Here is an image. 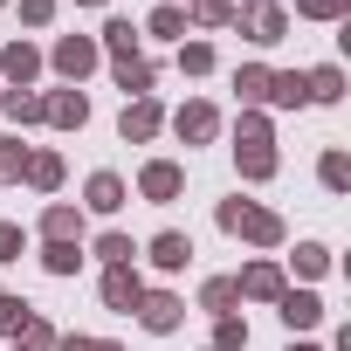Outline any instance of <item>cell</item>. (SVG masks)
<instances>
[{
	"instance_id": "2",
	"label": "cell",
	"mask_w": 351,
	"mask_h": 351,
	"mask_svg": "<svg viewBox=\"0 0 351 351\" xmlns=\"http://www.w3.org/2000/svg\"><path fill=\"white\" fill-rule=\"evenodd\" d=\"M172 124H180V138H193V145L221 131V117H214V104H186V110H180V117H172Z\"/></svg>"
},
{
	"instance_id": "24",
	"label": "cell",
	"mask_w": 351,
	"mask_h": 351,
	"mask_svg": "<svg viewBox=\"0 0 351 351\" xmlns=\"http://www.w3.org/2000/svg\"><path fill=\"white\" fill-rule=\"evenodd\" d=\"M324 186H330V193H344V186H351V165H344V152H330V158H324Z\"/></svg>"
},
{
	"instance_id": "40",
	"label": "cell",
	"mask_w": 351,
	"mask_h": 351,
	"mask_svg": "<svg viewBox=\"0 0 351 351\" xmlns=\"http://www.w3.org/2000/svg\"><path fill=\"white\" fill-rule=\"evenodd\" d=\"M289 351H310V344H289Z\"/></svg>"
},
{
	"instance_id": "32",
	"label": "cell",
	"mask_w": 351,
	"mask_h": 351,
	"mask_svg": "<svg viewBox=\"0 0 351 351\" xmlns=\"http://www.w3.org/2000/svg\"><path fill=\"white\" fill-rule=\"evenodd\" d=\"M234 14H241L234 0H200V21H214V28H221V21H234Z\"/></svg>"
},
{
	"instance_id": "31",
	"label": "cell",
	"mask_w": 351,
	"mask_h": 351,
	"mask_svg": "<svg viewBox=\"0 0 351 351\" xmlns=\"http://www.w3.org/2000/svg\"><path fill=\"white\" fill-rule=\"evenodd\" d=\"M14 172H28V152L21 145H0V180H14Z\"/></svg>"
},
{
	"instance_id": "16",
	"label": "cell",
	"mask_w": 351,
	"mask_h": 351,
	"mask_svg": "<svg viewBox=\"0 0 351 351\" xmlns=\"http://www.w3.org/2000/svg\"><path fill=\"white\" fill-rule=\"evenodd\" d=\"M0 69H8L14 83H28V76H35V49H28V42H14L8 56H0Z\"/></svg>"
},
{
	"instance_id": "30",
	"label": "cell",
	"mask_w": 351,
	"mask_h": 351,
	"mask_svg": "<svg viewBox=\"0 0 351 351\" xmlns=\"http://www.w3.org/2000/svg\"><path fill=\"white\" fill-rule=\"evenodd\" d=\"M241 344H248V330H241L234 317H221V337H214V351H241Z\"/></svg>"
},
{
	"instance_id": "12",
	"label": "cell",
	"mask_w": 351,
	"mask_h": 351,
	"mask_svg": "<svg viewBox=\"0 0 351 351\" xmlns=\"http://www.w3.org/2000/svg\"><path fill=\"white\" fill-rule=\"evenodd\" d=\"M234 158H241L248 180H269V172H276V152H269V145H234Z\"/></svg>"
},
{
	"instance_id": "35",
	"label": "cell",
	"mask_w": 351,
	"mask_h": 351,
	"mask_svg": "<svg viewBox=\"0 0 351 351\" xmlns=\"http://www.w3.org/2000/svg\"><path fill=\"white\" fill-rule=\"evenodd\" d=\"M303 14H317V21H330V14H344V0H296Z\"/></svg>"
},
{
	"instance_id": "20",
	"label": "cell",
	"mask_w": 351,
	"mask_h": 351,
	"mask_svg": "<svg viewBox=\"0 0 351 351\" xmlns=\"http://www.w3.org/2000/svg\"><path fill=\"white\" fill-rule=\"evenodd\" d=\"M180 69H186V76H207V69H214V49H207V42L180 49Z\"/></svg>"
},
{
	"instance_id": "6",
	"label": "cell",
	"mask_w": 351,
	"mask_h": 351,
	"mask_svg": "<svg viewBox=\"0 0 351 351\" xmlns=\"http://www.w3.org/2000/svg\"><path fill=\"white\" fill-rule=\"evenodd\" d=\"M138 296H145V289H138V276H131V269H110V276H104V303L138 310Z\"/></svg>"
},
{
	"instance_id": "26",
	"label": "cell",
	"mask_w": 351,
	"mask_h": 351,
	"mask_svg": "<svg viewBox=\"0 0 351 351\" xmlns=\"http://www.w3.org/2000/svg\"><path fill=\"white\" fill-rule=\"evenodd\" d=\"M117 83H124V90H152V69L131 56V62H117Z\"/></svg>"
},
{
	"instance_id": "41",
	"label": "cell",
	"mask_w": 351,
	"mask_h": 351,
	"mask_svg": "<svg viewBox=\"0 0 351 351\" xmlns=\"http://www.w3.org/2000/svg\"><path fill=\"white\" fill-rule=\"evenodd\" d=\"M14 351H28V344H14Z\"/></svg>"
},
{
	"instance_id": "19",
	"label": "cell",
	"mask_w": 351,
	"mask_h": 351,
	"mask_svg": "<svg viewBox=\"0 0 351 351\" xmlns=\"http://www.w3.org/2000/svg\"><path fill=\"white\" fill-rule=\"evenodd\" d=\"M28 180H35V186H56V180H62V158H56V152L28 158Z\"/></svg>"
},
{
	"instance_id": "4",
	"label": "cell",
	"mask_w": 351,
	"mask_h": 351,
	"mask_svg": "<svg viewBox=\"0 0 351 351\" xmlns=\"http://www.w3.org/2000/svg\"><path fill=\"white\" fill-rule=\"evenodd\" d=\"M317 317H324V303H317L310 289H289V296H282V324H289V330H310Z\"/></svg>"
},
{
	"instance_id": "38",
	"label": "cell",
	"mask_w": 351,
	"mask_h": 351,
	"mask_svg": "<svg viewBox=\"0 0 351 351\" xmlns=\"http://www.w3.org/2000/svg\"><path fill=\"white\" fill-rule=\"evenodd\" d=\"M21 255V228H0V262H14Z\"/></svg>"
},
{
	"instance_id": "28",
	"label": "cell",
	"mask_w": 351,
	"mask_h": 351,
	"mask_svg": "<svg viewBox=\"0 0 351 351\" xmlns=\"http://www.w3.org/2000/svg\"><path fill=\"white\" fill-rule=\"evenodd\" d=\"M8 117H21V124H28V117H42V97H28V90H8Z\"/></svg>"
},
{
	"instance_id": "1",
	"label": "cell",
	"mask_w": 351,
	"mask_h": 351,
	"mask_svg": "<svg viewBox=\"0 0 351 351\" xmlns=\"http://www.w3.org/2000/svg\"><path fill=\"white\" fill-rule=\"evenodd\" d=\"M221 228H228V234H248V241H262V248L282 241V221H276L269 207H248V200H228V207H221Z\"/></svg>"
},
{
	"instance_id": "39",
	"label": "cell",
	"mask_w": 351,
	"mask_h": 351,
	"mask_svg": "<svg viewBox=\"0 0 351 351\" xmlns=\"http://www.w3.org/2000/svg\"><path fill=\"white\" fill-rule=\"evenodd\" d=\"M62 351H117V344H97V337H62Z\"/></svg>"
},
{
	"instance_id": "23",
	"label": "cell",
	"mask_w": 351,
	"mask_h": 351,
	"mask_svg": "<svg viewBox=\"0 0 351 351\" xmlns=\"http://www.w3.org/2000/svg\"><path fill=\"white\" fill-rule=\"evenodd\" d=\"M21 324H28V303H14V296H0V330H8V337H21Z\"/></svg>"
},
{
	"instance_id": "34",
	"label": "cell",
	"mask_w": 351,
	"mask_h": 351,
	"mask_svg": "<svg viewBox=\"0 0 351 351\" xmlns=\"http://www.w3.org/2000/svg\"><path fill=\"white\" fill-rule=\"evenodd\" d=\"M296 269H303V276H324L330 255H324V248H296Z\"/></svg>"
},
{
	"instance_id": "36",
	"label": "cell",
	"mask_w": 351,
	"mask_h": 351,
	"mask_svg": "<svg viewBox=\"0 0 351 351\" xmlns=\"http://www.w3.org/2000/svg\"><path fill=\"white\" fill-rule=\"evenodd\" d=\"M241 145H269V124L262 117H241Z\"/></svg>"
},
{
	"instance_id": "33",
	"label": "cell",
	"mask_w": 351,
	"mask_h": 351,
	"mask_svg": "<svg viewBox=\"0 0 351 351\" xmlns=\"http://www.w3.org/2000/svg\"><path fill=\"white\" fill-rule=\"evenodd\" d=\"M180 28H186L180 8H158V14H152V35H180Z\"/></svg>"
},
{
	"instance_id": "22",
	"label": "cell",
	"mask_w": 351,
	"mask_h": 351,
	"mask_svg": "<svg viewBox=\"0 0 351 351\" xmlns=\"http://www.w3.org/2000/svg\"><path fill=\"white\" fill-rule=\"evenodd\" d=\"M234 296H241V289H234V282H228V276H214V282H207V289H200V303H207V310H228V303H234Z\"/></svg>"
},
{
	"instance_id": "18",
	"label": "cell",
	"mask_w": 351,
	"mask_h": 351,
	"mask_svg": "<svg viewBox=\"0 0 351 351\" xmlns=\"http://www.w3.org/2000/svg\"><path fill=\"white\" fill-rule=\"evenodd\" d=\"M42 228H49V241H69V234H76V207H49Z\"/></svg>"
},
{
	"instance_id": "25",
	"label": "cell",
	"mask_w": 351,
	"mask_h": 351,
	"mask_svg": "<svg viewBox=\"0 0 351 351\" xmlns=\"http://www.w3.org/2000/svg\"><path fill=\"white\" fill-rule=\"evenodd\" d=\"M104 42H110V56H117V62H131V21H110V28H104Z\"/></svg>"
},
{
	"instance_id": "13",
	"label": "cell",
	"mask_w": 351,
	"mask_h": 351,
	"mask_svg": "<svg viewBox=\"0 0 351 351\" xmlns=\"http://www.w3.org/2000/svg\"><path fill=\"white\" fill-rule=\"evenodd\" d=\"M248 35L255 42H282V8H248Z\"/></svg>"
},
{
	"instance_id": "7",
	"label": "cell",
	"mask_w": 351,
	"mask_h": 351,
	"mask_svg": "<svg viewBox=\"0 0 351 351\" xmlns=\"http://www.w3.org/2000/svg\"><path fill=\"white\" fill-rule=\"evenodd\" d=\"M138 310H145V324H152V330H172L186 303H180V296H138Z\"/></svg>"
},
{
	"instance_id": "9",
	"label": "cell",
	"mask_w": 351,
	"mask_h": 351,
	"mask_svg": "<svg viewBox=\"0 0 351 351\" xmlns=\"http://www.w3.org/2000/svg\"><path fill=\"white\" fill-rule=\"evenodd\" d=\"M186 255H193L186 234H158V241H152V262H158V269H186Z\"/></svg>"
},
{
	"instance_id": "8",
	"label": "cell",
	"mask_w": 351,
	"mask_h": 351,
	"mask_svg": "<svg viewBox=\"0 0 351 351\" xmlns=\"http://www.w3.org/2000/svg\"><path fill=\"white\" fill-rule=\"evenodd\" d=\"M90 207L97 214H117L124 207V180H117V172H97V180H90Z\"/></svg>"
},
{
	"instance_id": "5",
	"label": "cell",
	"mask_w": 351,
	"mask_h": 351,
	"mask_svg": "<svg viewBox=\"0 0 351 351\" xmlns=\"http://www.w3.org/2000/svg\"><path fill=\"white\" fill-rule=\"evenodd\" d=\"M90 62H97V49H90L83 35H69V42H56V69H62V76H83Z\"/></svg>"
},
{
	"instance_id": "37",
	"label": "cell",
	"mask_w": 351,
	"mask_h": 351,
	"mask_svg": "<svg viewBox=\"0 0 351 351\" xmlns=\"http://www.w3.org/2000/svg\"><path fill=\"white\" fill-rule=\"evenodd\" d=\"M21 14H28V21H35V28H42V21H49V14H56V0H21Z\"/></svg>"
},
{
	"instance_id": "27",
	"label": "cell",
	"mask_w": 351,
	"mask_h": 351,
	"mask_svg": "<svg viewBox=\"0 0 351 351\" xmlns=\"http://www.w3.org/2000/svg\"><path fill=\"white\" fill-rule=\"evenodd\" d=\"M241 97L248 104H269V69H241Z\"/></svg>"
},
{
	"instance_id": "3",
	"label": "cell",
	"mask_w": 351,
	"mask_h": 351,
	"mask_svg": "<svg viewBox=\"0 0 351 351\" xmlns=\"http://www.w3.org/2000/svg\"><path fill=\"white\" fill-rule=\"evenodd\" d=\"M138 186H145L152 200H180L186 180H180V165H165V158H158V165H145V180H138Z\"/></svg>"
},
{
	"instance_id": "11",
	"label": "cell",
	"mask_w": 351,
	"mask_h": 351,
	"mask_svg": "<svg viewBox=\"0 0 351 351\" xmlns=\"http://www.w3.org/2000/svg\"><path fill=\"white\" fill-rule=\"evenodd\" d=\"M234 289H241V296H282V276H276L269 262H255V269H248V276H241Z\"/></svg>"
},
{
	"instance_id": "10",
	"label": "cell",
	"mask_w": 351,
	"mask_h": 351,
	"mask_svg": "<svg viewBox=\"0 0 351 351\" xmlns=\"http://www.w3.org/2000/svg\"><path fill=\"white\" fill-rule=\"evenodd\" d=\"M303 97H317V104H337V97H344V76H337V69H310V76H303Z\"/></svg>"
},
{
	"instance_id": "29",
	"label": "cell",
	"mask_w": 351,
	"mask_h": 351,
	"mask_svg": "<svg viewBox=\"0 0 351 351\" xmlns=\"http://www.w3.org/2000/svg\"><path fill=\"white\" fill-rule=\"evenodd\" d=\"M97 255H104L110 269H124V262H131V241H124V234H104V241H97Z\"/></svg>"
},
{
	"instance_id": "21",
	"label": "cell",
	"mask_w": 351,
	"mask_h": 351,
	"mask_svg": "<svg viewBox=\"0 0 351 351\" xmlns=\"http://www.w3.org/2000/svg\"><path fill=\"white\" fill-rule=\"evenodd\" d=\"M42 262H49L56 276H69V269H76L83 255H76V241H49V255H42Z\"/></svg>"
},
{
	"instance_id": "14",
	"label": "cell",
	"mask_w": 351,
	"mask_h": 351,
	"mask_svg": "<svg viewBox=\"0 0 351 351\" xmlns=\"http://www.w3.org/2000/svg\"><path fill=\"white\" fill-rule=\"evenodd\" d=\"M42 117H49V124H83V117H90V104H83V97H49V104H42Z\"/></svg>"
},
{
	"instance_id": "17",
	"label": "cell",
	"mask_w": 351,
	"mask_h": 351,
	"mask_svg": "<svg viewBox=\"0 0 351 351\" xmlns=\"http://www.w3.org/2000/svg\"><path fill=\"white\" fill-rule=\"evenodd\" d=\"M269 104H303V76H269Z\"/></svg>"
},
{
	"instance_id": "15",
	"label": "cell",
	"mask_w": 351,
	"mask_h": 351,
	"mask_svg": "<svg viewBox=\"0 0 351 351\" xmlns=\"http://www.w3.org/2000/svg\"><path fill=\"white\" fill-rule=\"evenodd\" d=\"M152 131H158V104H145V97H138V104L124 110V138H152Z\"/></svg>"
}]
</instances>
